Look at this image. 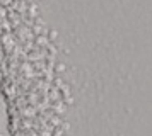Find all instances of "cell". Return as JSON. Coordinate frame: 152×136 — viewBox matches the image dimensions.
Segmentation results:
<instances>
[{
    "instance_id": "obj_1",
    "label": "cell",
    "mask_w": 152,
    "mask_h": 136,
    "mask_svg": "<svg viewBox=\"0 0 152 136\" xmlns=\"http://www.w3.org/2000/svg\"><path fill=\"white\" fill-rule=\"evenodd\" d=\"M0 85H2V73H0Z\"/></svg>"
},
{
    "instance_id": "obj_2",
    "label": "cell",
    "mask_w": 152,
    "mask_h": 136,
    "mask_svg": "<svg viewBox=\"0 0 152 136\" xmlns=\"http://www.w3.org/2000/svg\"><path fill=\"white\" fill-rule=\"evenodd\" d=\"M0 136H4V135H2V133H0Z\"/></svg>"
}]
</instances>
